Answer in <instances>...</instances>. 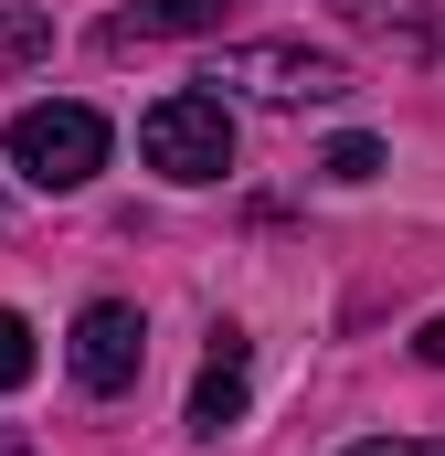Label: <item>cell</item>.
Returning a JSON list of instances; mask_svg holds the SVG:
<instances>
[{"mask_svg": "<svg viewBox=\"0 0 445 456\" xmlns=\"http://www.w3.org/2000/svg\"><path fill=\"white\" fill-rule=\"evenodd\" d=\"M32 382V330H21V308H0V393H21Z\"/></svg>", "mask_w": 445, "mask_h": 456, "instance_id": "7", "label": "cell"}, {"mask_svg": "<svg viewBox=\"0 0 445 456\" xmlns=\"http://www.w3.org/2000/svg\"><path fill=\"white\" fill-rule=\"evenodd\" d=\"M414 350H425V361H445V319H425V340H414Z\"/></svg>", "mask_w": 445, "mask_h": 456, "instance_id": "10", "label": "cell"}, {"mask_svg": "<svg viewBox=\"0 0 445 456\" xmlns=\"http://www.w3.org/2000/svg\"><path fill=\"white\" fill-rule=\"evenodd\" d=\"M202 86H244L265 107H339L350 96V64L339 53H308V43H233V53H213Z\"/></svg>", "mask_w": 445, "mask_h": 456, "instance_id": "3", "label": "cell"}, {"mask_svg": "<svg viewBox=\"0 0 445 456\" xmlns=\"http://www.w3.org/2000/svg\"><path fill=\"white\" fill-rule=\"evenodd\" d=\"M319 170H329V181H371V170H382V149H371V138H339Z\"/></svg>", "mask_w": 445, "mask_h": 456, "instance_id": "8", "label": "cell"}, {"mask_svg": "<svg viewBox=\"0 0 445 456\" xmlns=\"http://www.w3.org/2000/svg\"><path fill=\"white\" fill-rule=\"evenodd\" d=\"M244 393H255V340H244V330H213V350H202V382H191V436L244 425Z\"/></svg>", "mask_w": 445, "mask_h": 456, "instance_id": "5", "label": "cell"}, {"mask_svg": "<svg viewBox=\"0 0 445 456\" xmlns=\"http://www.w3.org/2000/svg\"><path fill=\"white\" fill-rule=\"evenodd\" d=\"M138 159L159 181H222L233 170V107H222V86H170L138 117Z\"/></svg>", "mask_w": 445, "mask_h": 456, "instance_id": "1", "label": "cell"}, {"mask_svg": "<svg viewBox=\"0 0 445 456\" xmlns=\"http://www.w3.org/2000/svg\"><path fill=\"white\" fill-rule=\"evenodd\" d=\"M213 21H222V0H149V11H117L96 43L107 53H138V43H181V32H213Z\"/></svg>", "mask_w": 445, "mask_h": 456, "instance_id": "6", "label": "cell"}, {"mask_svg": "<svg viewBox=\"0 0 445 456\" xmlns=\"http://www.w3.org/2000/svg\"><path fill=\"white\" fill-rule=\"evenodd\" d=\"M11 170H21L32 191H85V181L107 170V117L75 107V96L21 107V117H11Z\"/></svg>", "mask_w": 445, "mask_h": 456, "instance_id": "2", "label": "cell"}, {"mask_svg": "<svg viewBox=\"0 0 445 456\" xmlns=\"http://www.w3.org/2000/svg\"><path fill=\"white\" fill-rule=\"evenodd\" d=\"M0 456H21V446H11V436H0Z\"/></svg>", "mask_w": 445, "mask_h": 456, "instance_id": "11", "label": "cell"}, {"mask_svg": "<svg viewBox=\"0 0 445 456\" xmlns=\"http://www.w3.org/2000/svg\"><path fill=\"white\" fill-rule=\"evenodd\" d=\"M138 371H149V319H138L127 297L75 308V382H85V393H127Z\"/></svg>", "mask_w": 445, "mask_h": 456, "instance_id": "4", "label": "cell"}, {"mask_svg": "<svg viewBox=\"0 0 445 456\" xmlns=\"http://www.w3.org/2000/svg\"><path fill=\"white\" fill-rule=\"evenodd\" d=\"M350 456H445L435 436H371V446H350Z\"/></svg>", "mask_w": 445, "mask_h": 456, "instance_id": "9", "label": "cell"}]
</instances>
